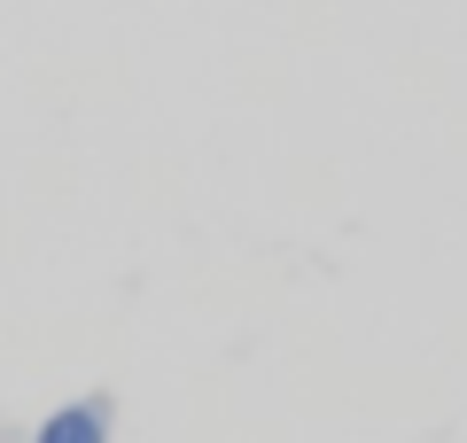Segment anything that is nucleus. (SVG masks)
Returning <instances> with one entry per match:
<instances>
[{
	"instance_id": "obj_1",
	"label": "nucleus",
	"mask_w": 467,
	"mask_h": 443,
	"mask_svg": "<svg viewBox=\"0 0 467 443\" xmlns=\"http://www.w3.org/2000/svg\"><path fill=\"white\" fill-rule=\"evenodd\" d=\"M32 443H109V397H78V405L47 412L32 428Z\"/></svg>"
}]
</instances>
